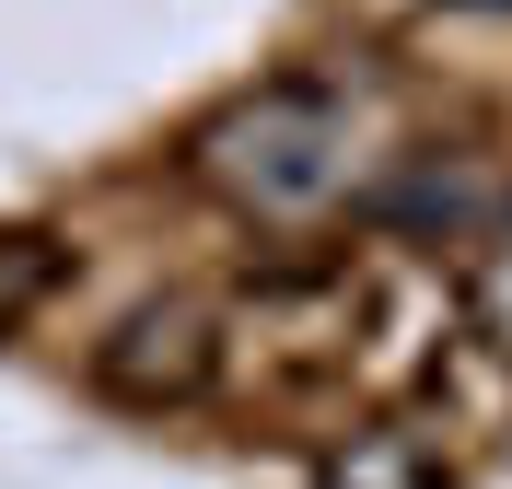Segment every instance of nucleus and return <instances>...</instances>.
<instances>
[{
    "instance_id": "nucleus-4",
    "label": "nucleus",
    "mask_w": 512,
    "mask_h": 489,
    "mask_svg": "<svg viewBox=\"0 0 512 489\" xmlns=\"http://www.w3.org/2000/svg\"><path fill=\"white\" fill-rule=\"evenodd\" d=\"M478 303H489V326H512V245L489 257V280H478Z\"/></svg>"
},
{
    "instance_id": "nucleus-3",
    "label": "nucleus",
    "mask_w": 512,
    "mask_h": 489,
    "mask_svg": "<svg viewBox=\"0 0 512 489\" xmlns=\"http://www.w3.org/2000/svg\"><path fill=\"white\" fill-rule=\"evenodd\" d=\"M47 280H59V245L47 233H0V315H24Z\"/></svg>"
},
{
    "instance_id": "nucleus-1",
    "label": "nucleus",
    "mask_w": 512,
    "mask_h": 489,
    "mask_svg": "<svg viewBox=\"0 0 512 489\" xmlns=\"http://www.w3.org/2000/svg\"><path fill=\"white\" fill-rule=\"evenodd\" d=\"M350 94H326V82H268V94L222 105L210 129H198V175L256 210V222H303L326 198L350 187Z\"/></svg>"
},
{
    "instance_id": "nucleus-2",
    "label": "nucleus",
    "mask_w": 512,
    "mask_h": 489,
    "mask_svg": "<svg viewBox=\"0 0 512 489\" xmlns=\"http://www.w3.org/2000/svg\"><path fill=\"white\" fill-rule=\"evenodd\" d=\"M94 385L105 396H140V408H152V396H198V385H210V315H198V303L128 315L117 338L94 350Z\"/></svg>"
}]
</instances>
